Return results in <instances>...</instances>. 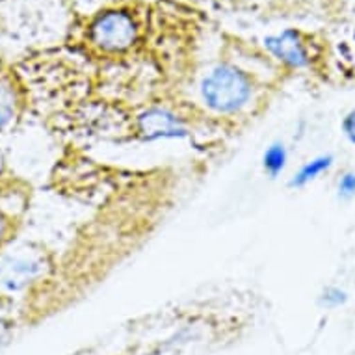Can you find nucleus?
<instances>
[{
	"label": "nucleus",
	"mask_w": 355,
	"mask_h": 355,
	"mask_svg": "<svg viewBox=\"0 0 355 355\" xmlns=\"http://www.w3.org/2000/svg\"><path fill=\"white\" fill-rule=\"evenodd\" d=\"M140 40V23L128 10H106L87 24V43L101 54H125Z\"/></svg>",
	"instance_id": "1"
},
{
	"label": "nucleus",
	"mask_w": 355,
	"mask_h": 355,
	"mask_svg": "<svg viewBox=\"0 0 355 355\" xmlns=\"http://www.w3.org/2000/svg\"><path fill=\"white\" fill-rule=\"evenodd\" d=\"M201 97L214 112L234 114L248 105L251 97V82L234 65H216L201 82Z\"/></svg>",
	"instance_id": "2"
},
{
	"label": "nucleus",
	"mask_w": 355,
	"mask_h": 355,
	"mask_svg": "<svg viewBox=\"0 0 355 355\" xmlns=\"http://www.w3.org/2000/svg\"><path fill=\"white\" fill-rule=\"evenodd\" d=\"M264 45L275 58L281 60L288 67H294V69L307 67L313 60V53H311L305 35L297 30L288 28L283 30L281 34L270 35L264 40Z\"/></svg>",
	"instance_id": "3"
},
{
	"label": "nucleus",
	"mask_w": 355,
	"mask_h": 355,
	"mask_svg": "<svg viewBox=\"0 0 355 355\" xmlns=\"http://www.w3.org/2000/svg\"><path fill=\"white\" fill-rule=\"evenodd\" d=\"M140 132L147 140H160V138H181L187 136L184 123L169 110L151 108L141 114L138 121Z\"/></svg>",
	"instance_id": "4"
},
{
	"label": "nucleus",
	"mask_w": 355,
	"mask_h": 355,
	"mask_svg": "<svg viewBox=\"0 0 355 355\" xmlns=\"http://www.w3.org/2000/svg\"><path fill=\"white\" fill-rule=\"evenodd\" d=\"M333 166L331 155H320V157L309 160L307 164H303L300 171L291 179V188H303L307 187L309 182L316 181L322 173H326L327 169Z\"/></svg>",
	"instance_id": "5"
},
{
	"label": "nucleus",
	"mask_w": 355,
	"mask_h": 355,
	"mask_svg": "<svg viewBox=\"0 0 355 355\" xmlns=\"http://www.w3.org/2000/svg\"><path fill=\"white\" fill-rule=\"evenodd\" d=\"M17 112V94L10 78H0V132L13 121Z\"/></svg>",
	"instance_id": "6"
},
{
	"label": "nucleus",
	"mask_w": 355,
	"mask_h": 355,
	"mask_svg": "<svg viewBox=\"0 0 355 355\" xmlns=\"http://www.w3.org/2000/svg\"><path fill=\"white\" fill-rule=\"evenodd\" d=\"M286 160H288V153H286L285 146L277 141V144H272V146L264 151L262 168H264V171H266L270 177H277V175L283 173V169L286 168Z\"/></svg>",
	"instance_id": "7"
},
{
	"label": "nucleus",
	"mask_w": 355,
	"mask_h": 355,
	"mask_svg": "<svg viewBox=\"0 0 355 355\" xmlns=\"http://www.w3.org/2000/svg\"><path fill=\"white\" fill-rule=\"evenodd\" d=\"M346 300H348V294H346V292L337 288V286H329V288H326L324 294H322L320 303L327 309H337L340 307V305H344Z\"/></svg>",
	"instance_id": "8"
},
{
	"label": "nucleus",
	"mask_w": 355,
	"mask_h": 355,
	"mask_svg": "<svg viewBox=\"0 0 355 355\" xmlns=\"http://www.w3.org/2000/svg\"><path fill=\"white\" fill-rule=\"evenodd\" d=\"M338 198L340 199H354L355 198V173L354 171H346V173L338 179Z\"/></svg>",
	"instance_id": "9"
},
{
	"label": "nucleus",
	"mask_w": 355,
	"mask_h": 355,
	"mask_svg": "<svg viewBox=\"0 0 355 355\" xmlns=\"http://www.w3.org/2000/svg\"><path fill=\"white\" fill-rule=\"evenodd\" d=\"M343 132L346 136V140L355 146V108L352 112H348V116L344 117Z\"/></svg>",
	"instance_id": "10"
},
{
	"label": "nucleus",
	"mask_w": 355,
	"mask_h": 355,
	"mask_svg": "<svg viewBox=\"0 0 355 355\" xmlns=\"http://www.w3.org/2000/svg\"><path fill=\"white\" fill-rule=\"evenodd\" d=\"M8 234V220L6 216L0 212V244H2V240L6 239Z\"/></svg>",
	"instance_id": "11"
},
{
	"label": "nucleus",
	"mask_w": 355,
	"mask_h": 355,
	"mask_svg": "<svg viewBox=\"0 0 355 355\" xmlns=\"http://www.w3.org/2000/svg\"><path fill=\"white\" fill-rule=\"evenodd\" d=\"M6 337V324L0 320V340Z\"/></svg>",
	"instance_id": "12"
}]
</instances>
